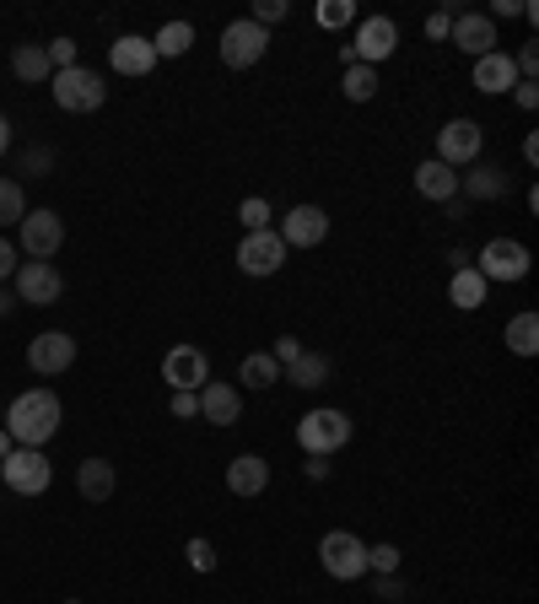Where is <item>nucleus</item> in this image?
I'll use <instances>...</instances> for the list:
<instances>
[{"label": "nucleus", "mask_w": 539, "mask_h": 604, "mask_svg": "<svg viewBox=\"0 0 539 604\" xmlns=\"http://www.w3.org/2000/svg\"><path fill=\"white\" fill-rule=\"evenodd\" d=\"M351 17H357V6H351V0H323V6H319V22H323V28H346Z\"/></svg>", "instance_id": "nucleus-32"}, {"label": "nucleus", "mask_w": 539, "mask_h": 604, "mask_svg": "<svg viewBox=\"0 0 539 604\" xmlns=\"http://www.w3.org/2000/svg\"><path fill=\"white\" fill-rule=\"evenodd\" d=\"M162 378H168V389H189L200 394L211 384V362L200 346H173V351L162 356Z\"/></svg>", "instance_id": "nucleus-10"}, {"label": "nucleus", "mask_w": 539, "mask_h": 604, "mask_svg": "<svg viewBox=\"0 0 539 604\" xmlns=\"http://www.w3.org/2000/svg\"><path fill=\"white\" fill-rule=\"evenodd\" d=\"M238 216H243V227H249V232H264V227H270V206H264L259 195H253V200H243V206H238Z\"/></svg>", "instance_id": "nucleus-33"}, {"label": "nucleus", "mask_w": 539, "mask_h": 604, "mask_svg": "<svg viewBox=\"0 0 539 604\" xmlns=\"http://www.w3.org/2000/svg\"><path fill=\"white\" fill-rule=\"evenodd\" d=\"M281 17H287V0H259V6H253V17H249V22H259V28L270 33V22H281Z\"/></svg>", "instance_id": "nucleus-35"}, {"label": "nucleus", "mask_w": 539, "mask_h": 604, "mask_svg": "<svg viewBox=\"0 0 539 604\" xmlns=\"http://www.w3.org/2000/svg\"><path fill=\"white\" fill-rule=\"evenodd\" d=\"M189 567H194V572H211V567H216L211 539H189Z\"/></svg>", "instance_id": "nucleus-36"}, {"label": "nucleus", "mask_w": 539, "mask_h": 604, "mask_svg": "<svg viewBox=\"0 0 539 604\" xmlns=\"http://www.w3.org/2000/svg\"><path fill=\"white\" fill-rule=\"evenodd\" d=\"M491 17H523V0H497Z\"/></svg>", "instance_id": "nucleus-44"}, {"label": "nucleus", "mask_w": 539, "mask_h": 604, "mask_svg": "<svg viewBox=\"0 0 539 604\" xmlns=\"http://www.w3.org/2000/svg\"><path fill=\"white\" fill-rule=\"evenodd\" d=\"M329 238V216L319 206H291L287 221H281V244L287 249H319Z\"/></svg>", "instance_id": "nucleus-14"}, {"label": "nucleus", "mask_w": 539, "mask_h": 604, "mask_svg": "<svg viewBox=\"0 0 539 604\" xmlns=\"http://www.w3.org/2000/svg\"><path fill=\"white\" fill-rule=\"evenodd\" d=\"M475 87H480V92H507V87H518V66H512V55L491 49L486 60H475Z\"/></svg>", "instance_id": "nucleus-20"}, {"label": "nucleus", "mask_w": 539, "mask_h": 604, "mask_svg": "<svg viewBox=\"0 0 539 604\" xmlns=\"http://www.w3.org/2000/svg\"><path fill=\"white\" fill-rule=\"evenodd\" d=\"M297 443L308 448V454H340L346 443H351V416L346 410H308L302 416V427H297Z\"/></svg>", "instance_id": "nucleus-4"}, {"label": "nucleus", "mask_w": 539, "mask_h": 604, "mask_svg": "<svg viewBox=\"0 0 539 604\" xmlns=\"http://www.w3.org/2000/svg\"><path fill=\"white\" fill-rule=\"evenodd\" d=\"M507 346H512V356H535L539 351V319L535 314H518V319L507 324Z\"/></svg>", "instance_id": "nucleus-27"}, {"label": "nucleus", "mask_w": 539, "mask_h": 604, "mask_svg": "<svg viewBox=\"0 0 539 604\" xmlns=\"http://www.w3.org/2000/svg\"><path fill=\"white\" fill-rule=\"evenodd\" d=\"M416 189H421L427 200L453 206V200H459V174H453V168H442V162L431 157V162H421V168H416Z\"/></svg>", "instance_id": "nucleus-21"}, {"label": "nucleus", "mask_w": 539, "mask_h": 604, "mask_svg": "<svg viewBox=\"0 0 539 604\" xmlns=\"http://www.w3.org/2000/svg\"><path fill=\"white\" fill-rule=\"evenodd\" d=\"M367 567H378L383 577H389V572L399 567V551H395V545H378V551H367Z\"/></svg>", "instance_id": "nucleus-37"}, {"label": "nucleus", "mask_w": 539, "mask_h": 604, "mask_svg": "<svg viewBox=\"0 0 539 604\" xmlns=\"http://www.w3.org/2000/svg\"><path fill=\"white\" fill-rule=\"evenodd\" d=\"M11 448H17V443H11V432H0V459H6Z\"/></svg>", "instance_id": "nucleus-47"}, {"label": "nucleus", "mask_w": 539, "mask_h": 604, "mask_svg": "<svg viewBox=\"0 0 539 604\" xmlns=\"http://www.w3.org/2000/svg\"><path fill=\"white\" fill-rule=\"evenodd\" d=\"M459 189L469 200H497V195H507V174L502 168H469V174H459Z\"/></svg>", "instance_id": "nucleus-24"}, {"label": "nucleus", "mask_w": 539, "mask_h": 604, "mask_svg": "<svg viewBox=\"0 0 539 604\" xmlns=\"http://www.w3.org/2000/svg\"><path fill=\"white\" fill-rule=\"evenodd\" d=\"M297 356H302V340H291V335H281V340H276V367H291Z\"/></svg>", "instance_id": "nucleus-39"}, {"label": "nucleus", "mask_w": 539, "mask_h": 604, "mask_svg": "<svg viewBox=\"0 0 539 604\" xmlns=\"http://www.w3.org/2000/svg\"><path fill=\"white\" fill-rule=\"evenodd\" d=\"M480 146H486L480 125H475V119H453V125L437 130V162H442V168H469V162L480 157Z\"/></svg>", "instance_id": "nucleus-7"}, {"label": "nucleus", "mask_w": 539, "mask_h": 604, "mask_svg": "<svg viewBox=\"0 0 539 604\" xmlns=\"http://www.w3.org/2000/svg\"><path fill=\"white\" fill-rule=\"evenodd\" d=\"M108 60H113V71L119 76H146L151 66H157V49H151V38L119 33L113 38V49H108Z\"/></svg>", "instance_id": "nucleus-17"}, {"label": "nucleus", "mask_w": 539, "mask_h": 604, "mask_svg": "<svg viewBox=\"0 0 539 604\" xmlns=\"http://www.w3.org/2000/svg\"><path fill=\"white\" fill-rule=\"evenodd\" d=\"M448 297H453V303H459V308H480V303H486V276H480V270H475V265H465V270H453V286H448Z\"/></svg>", "instance_id": "nucleus-25"}, {"label": "nucleus", "mask_w": 539, "mask_h": 604, "mask_svg": "<svg viewBox=\"0 0 539 604\" xmlns=\"http://www.w3.org/2000/svg\"><path fill=\"white\" fill-rule=\"evenodd\" d=\"M28 367H33V373H43V378H54V373L76 367V340H71V335H60V329L38 335L33 346H28Z\"/></svg>", "instance_id": "nucleus-15"}, {"label": "nucleus", "mask_w": 539, "mask_h": 604, "mask_svg": "<svg viewBox=\"0 0 539 604\" xmlns=\"http://www.w3.org/2000/svg\"><path fill=\"white\" fill-rule=\"evenodd\" d=\"M238 378H243L249 389H276V378H281V367H276V356H243V367H238Z\"/></svg>", "instance_id": "nucleus-28"}, {"label": "nucleus", "mask_w": 539, "mask_h": 604, "mask_svg": "<svg viewBox=\"0 0 539 604\" xmlns=\"http://www.w3.org/2000/svg\"><path fill=\"white\" fill-rule=\"evenodd\" d=\"M378 92V71L372 66H346V98L351 103H367Z\"/></svg>", "instance_id": "nucleus-31"}, {"label": "nucleus", "mask_w": 539, "mask_h": 604, "mask_svg": "<svg viewBox=\"0 0 539 604\" xmlns=\"http://www.w3.org/2000/svg\"><path fill=\"white\" fill-rule=\"evenodd\" d=\"M6 146H11V125H6V113H0V157H6Z\"/></svg>", "instance_id": "nucleus-46"}, {"label": "nucleus", "mask_w": 539, "mask_h": 604, "mask_svg": "<svg viewBox=\"0 0 539 604\" xmlns=\"http://www.w3.org/2000/svg\"><path fill=\"white\" fill-rule=\"evenodd\" d=\"M22 216H28L22 184H17V178H0V227H11V221H22Z\"/></svg>", "instance_id": "nucleus-30"}, {"label": "nucleus", "mask_w": 539, "mask_h": 604, "mask_svg": "<svg viewBox=\"0 0 539 604\" xmlns=\"http://www.w3.org/2000/svg\"><path fill=\"white\" fill-rule=\"evenodd\" d=\"M512 98H518L523 108H539V87H535V81H518V87H512Z\"/></svg>", "instance_id": "nucleus-42"}, {"label": "nucleus", "mask_w": 539, "mask_h": 604, "mask_svg": "<svg viewBox=\"0 0 539 604\" xmlns=\"http://www.w3.org/2000/svg\"><path fill=\"white\" fill-rule=\"evenodd\" d=\"M395 49H399V28L389 22V17H367V22H361V33H357V43H351L357 66H372V71H378V60H389Z\"/></svg>", "instance_id": "nucleus-13"}, {"label": "nucleus", "mask_w": 539, "mask_h": 604, "mask_svg": "<svg viewBox=\"0 0 539 604\" xmlns=\"http://www.w3.org/2000/svg\"><path fill=\"white\" fill-rule=\"evenodd\" d=\"M60 270L49 265V259H28V265H17V297L22 303H33V308H49V303H60Z\"/></svg>", "instance_id": "nucleus-11"}, {"label": "nucleus", "mask_w": 539, "mask_h": 604, "mask_svg": "<svg viewBox=\"0 0 539 604\" xmlns=\"http://www.w3.org/2000/svg\"><path fill=\"white\" fill-rule=\"evenodd\" d=\"M108 98L103 76L87 71V66H71V71H54V103L66 113H98Z\"/></svg>", "instance_id": "nucleus-3"}, {"label": "nucleus", "mask_w": 539, "mask_h": 604, "mask_svg": "<svg viewBox=\"0 0 539 604\" xmlns=\"http://www.w3.org/2000/svg\"><path fill=\"white\" fill-rule=\"evenodd\" d=\"M17 227H22V249H28V259H54L60 244H66V227H60V216L54 211H28Z\"/></svg>", "instance_id": "nucleus-12"}, {"label": "nucleus", "mask_w": 539, "mask_h": 604, "mask_svg": "<svg viewBox=\"0 0 539 604\" xmlns=\"http://www.w3.org/2000/svg\"><path fill=\"white\" fill-rule=\"evenodd\" d=\"M6 276H17V249L0 238V281H6Z\"/></svg>", "instance_id": "nucleus-43"}, {"label": "nucleus", "mask_w": 539, "mask_h": 604, "mask_svg": "<svg viewBox=\"0 0 539 604\" xmlns=\"http://www.w3.org/2000/svg\"><path fill=\"white\" fill-rule=\"evenodd\" d=\"M287 265V244H281V232H249L243 244H238V270L243 276H276Z\"/></svg>", "instance_id": "nucleus-8"}, {"label": "nucleus", "mask_w": 539, "mask_h": 604, "mask_svg": "<svg viewBox=\"0 0 539 604\" xmlns=\"http://www.w3.org/2000/svg\"><path fill=\"white\" fill-rule=\"evenodd\" d=\"M448 38H453L465 55L486 60V55H491V43H497V22H491V17H475V11H465V17H453Z\"/></svg>", "instance_id": "nucleus-16"}, {"label": "nucleus", "mask_w": 539, "mask_h": 604, "mask_svg": "<svg viewBox=\"0 0 539 604\" xmlns=\"http://www.w3.org/2000/svg\"><path fill=\"white\" fill-rule=\"evenodd\" d=\"M319 562H323V572H329V577L351 583V577H361V572H367V545H361L357 534L335 529V534H323V539H319Z\"/></svg>", "instance_id": "nucleus-6"}, {"label": "nucleus", "mask_w": 539, "mask_h": 604, "mask_svg": "<svg viewBox=\"0 0 539 604\" xmlns=\"http://www.w3.org/2000/svg\"><path fill=\"white\" fill-rule=\"evenodd\" d=\"M308 481H329V459H323V454L308 459Z\"/></svg>", "instance_id": "nucleus-45"}, {"label": "nucleus", "mask_w": 539, "mask_h": 604, "mask_svg": "<svg viewBox=\"0 0 539 604\" xmlns=\"http://www.w3.org/2000/svg\"><path fill=\"white\" fill-rule=\"evenodd\" d=\"M173 416H179V422H189V416H200V394L173 389Z\"/></svg>", "instance_id": "nucleus-38"}, {"label": "nucleus", "mask_w": 539, "mask_h": 604, "mask_svg": "<svg viewBox=\"0 0 539 604\" xmlns=\"http://www.w3.org/2000/svg\"><path fill=\"white\" fill-rule=\"evenodd\" d=\"M76 486H81V497L87 502H108L113 497V464L108 459H87L76 469Z\"/></svg>", "instance_id": "nucleus-22"}, {"label": "nucleus", "mask_w": 539, "mask_h": 604, "mask_svg": "<svg viewBox=\"0 0 539 604\" xmlns=\"http://www.w3.org/2000/svg\"><path fill=\"white\" fill-rule=\"evenodd\" d=\"M43 55H49V66H54V71H71V66H76V43H71V38H54Z\"/></svg>", "instance_id": "nucleus-34"}, {"label": "nucleus", "mask_w": 539, "mask_h": 604, "mask_svg": "<svg viewBox=\"0 0 539 604\" xmlns=\"http://www.w3.org/2000/svg\"><path fill=\"white\" fill-rule=\"evenodd\" d=\"M0 481H6L17 497H43L49 481H54V469L43 459V448H11V454L0 459Z\"/></svg>", "instance_id": "nucleus-2"}, {"label": "nucleus", "mask_w": 539, "mask_h": 604, "mask_svg": "<svg viewBox=\"0 0 539 604\" xmlns=\"http://www.w3.org/2000/svg\"><path fill=\"white\" fill-rule=\"evenodd\" d=\"M227 486L238 492V497H259L264 486H270V464L259 459V454H243V459L227 464Z\"/></svg>", "instance_id": "nucleus-19"}, {"label": "nucleus", "mask_w": 539, "mask_h": 604, "mask_svg": "<svg viewBox=\"0 0 539 604\" xmlns=\"http://www.w3.org/2000/svg\"><path fill=\"white\" fill-rule=\"evenodd\" d=\"M486 281H523L529 276V249L523 244H512V238H491L486 249H480V265H475Z\"/></svg>", "instance_id": "nucleus-9"}, {"label": "nucleus", "mask_w": 539, "mask_h": 604, "mask_svg": "<svg viewBox=\"0 0 539 604\" xmlns=\"http://www.w3.org/2000/svg\"><path fill=\"white\" fill-rule=\"evenodd\" d=\"M49 162H54V151H49V146H38V151H28V174H33V178L49 174Z\"/></svg>", "instance_id": "nucleus-40"}, {"label": "nucleus", "mask_w": 539, "mask_h": 604, "mask_svg": "<svg viewBox=\"0 0 539 604\" xmlns=\"http://www.w3.org/2000/svg\"><path fill=\"white\" fill-rule=\"evenodd\" d=\"M281 373H291V384H297V389H323V378L335 373V362L319 356V351H302L291 367H281Z\"/></svg>", "instance_id": "nucleus-23"}, {"label": "nucleus", "mask_w": 539, "mask_h": 604, "mask_svg": "<svg viewBox=\"0 0 539 604\" xmlns=\"http://www.w3.org/2000/svg\"><path fill=\"white\" fill-rule=\"evenodd\" d=\"M448 28H453V17H448V11H431V17H427V33L431 38H448Z\"/></svg>", "instance_id": "nucleus-41"}, {"label": "nucleus", "mask_w": 539, "mask_h": 604, "mask_svg": "<svg viewBox=\"0 0 539 604\" xmlns=\"http://www.w3.org/2000/svg\"><path fill=\"white\" fill-rule=\"evenodd\" d=\"M66 604H81V600H66Z\"/></svg>", "instance_id": "nucleus-48"}, {"label": "nucleus", "mask_w": 539, "mask_h": 604, "mask_svg": "<svg viewBox=\"0 0 539 604\" xmlns=\"http://www.w3.org/2000/svg\"><path fill=\"white\" fill-rule=\"evenodd\" d=\"M264 49H270V33L249 22V17H238V22H227V33H221V66H232V71H249L264 60Z\"/></svg>", "instance_id": "nucleus-5"}, {"label": "nucleus", "mask_w": 539, "mask_h": 604, "mask_svg": "<svg viewBox=\"0 0 539 604\" xmlns=\"http://www.w3.org/2000/svg\"><path fill=\"white\" fill-rule=\"evenodd\" d=\"M189 43H194V28H189V22H168L162 33L151 38V49H157L162 60H179L183 49H189Z\"/></svg>", "instance_id": "nucleus-29"}, {"label": "nucleus", "mask_w": 539, "mask_h": 604, "mask_svg": "<svg viewBox=\"0 0 539 604\" xmlns=\"http://www.w3.org/2000/svg\"><path fill=\"white\" fill-rule=\"evenodd\" d=\"M11 71H17V81H43L54 66H49V55H43L38 43H17V49H11Z\"/></svg>", "instance_id": "nucleus-26"}, {"label": "nucleus", "mask_w": 539, "mask_h": 604, "mask_svg": "<svg viewBox=\"0 0 539 604\" xmlns=\"http://www.w3.org/2000/svg\"><path fill=\"white\" fill-rule=\"evenodd\" d=\"M200 416H206L211 427H232V422L243 416V394L232 389V384H206V389H200Z\"/></svg>", "instance_id": "nucleus-18"}, {"label": "nucleus", "mask_w": 539, "mask_h": 604, "mask_svg": "<svg viewBox=\"0 0 539 604\" xmlns=\"http://www.w3.org/2000/svg\"><path fill=\"white\" fill-rule=\"evenodd\" d=\"M6 432H11L17 448H43V443L60 432V399H54V389L17 394L11 410H6Z\"/></svg>", "instance_id": "nucleus-1"}]
</instances>
